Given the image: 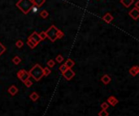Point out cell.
Here are the masks:
<instances>
[{"label":"cell","mask_w":139,"mask_h":116,"mask_svg":"<svg viewBox=\"0 0 139 116\" xmlns=\"http://www.w3.org/2000/svg\"><path fill=\"white\" fill-rule=\"evenodd\" d=\"M47 65L49 68H53V67L55 65V61L53 59H50L47 62Z\"/></svg>","instance_id":"26"},{"label":"cell","mask_w":139,"mask_h":116,"mask_svg":"<svg viewBox=\"0 0 139 116\" xmlns=\"http://www.w3.org/2000/svg\"><path fill=\"white\" fill-rule=\"evenodd\" d=\"M134 7L139 9V2H138H138H136V3H135V7Z\"/></svg>","instance_id":"32"},{"label":"cell","mask_w":139,"mask_h":116,"mask_svg":"<svg viewBox=\"0 0 139 116\" xmlns=\"http://www.w3.org/2000/svg\"><path fill=\"white\" fill-rule=\"evenodd\" d=\"M48 16H49L48 11H46V10H43V11H42L41 12H40V16H41L42 18H43V19H46V17H48Z\"/></svg>","instance_id":"18"},{"label":"cell","mask_w":139,"mask_h":116,"mask_svg":"<svg viewBox=\"0 0 139 116\" xmlns=\"http://www.w3.org/2000/svg\"><path fill=\"white\" fill-rule=\"evenodd\" d=\"M24 84H25V86H26V87H28V88H30L31 86H32L33 82L31 81V80H29H29H27L24 81Z\"/></svg>","instance_id":"24"},{"label":"cell","mask_w":139,"mask_h":116,"mask_svg":"<svg viewBox=\"0 0 139 116\" xmlns=\"http://www.w3.org/2000/svg\"><path fill=\"white\" fill-rule=\"evenodd\" d=\"M27 45H29V46L31 49H34V48L36 47V45H35L34 44H33L32 41H30L29 40H28V41H27Z\"/></svg>","instance_id":"28"},{"label":"cell","mask_w":139,"mask_h":116,"mask_svg":"<svg viewBox=\"0 0 139 116\" xmlns=\"http://www.w3.org/2000/svg\"><path fill=\"white\" fill-rule=\"evenodd\" d=\"M8 92H9V93L11 94V95L14 96V95H15V94L18 93V88L15 87V85H11V86L8 88Z\"/></svg>","instance_id":"13"},{"label":"cell","mask_w":139,"mask_h":116,"mask_svg":"<svg viewBox=\"0 0 139 116\" xmlns=\"http://www.w3.org/2000/svg\"><path fill=\"white\" fill-rule=\"evenodd\" d=\"M38 36H39V38H40V39H41V40H45V39L46 38V32H44V31H42V33H38Z\"/></svg>","instance_id":"21"},{"label":"cell","mask_w":139,"mask_h":116,"mask_svg":"<svg viewBox=\"0 0 139 116\" xmlns=\"http://www.w3.org/2000/svg\"><path fill=\"white\" fill-rule=\"evenodd\" d=\"M15 45H16L18 48H21L24 45V42L21 40H18L16 42H15Z\"/></svg>","instance_id":"27"},{"label":"cell","mask_w":139,"mask_h":116,"mask_svg":"<svg viewBox=\"0 0 139 116\" xmlns=\"http://www.w3.org/2000/svg\"><path fill=\"white\" fill-rule=\"evenodd\" d=\"M103 20L105 21V22L107 23H111L112 21L113 20V16H112V14L109 13V12H107V14H105L104 16H103Z\"/></svg>","instance_id":"7"},{"label":"cell","mask_w":139,"mask_h":116,"mask_svg":"<svg viewBox=\"0 0 139 116\" xmlns=\"http://www.w3.org/2000/svg\"><path fill=\"white\" fill-rule=\"evenodd\" d=\"M56 61L58 63H61L64 61V57L61 55V54H59V55H57L56 57Z\"/></svg>","instance_id":"29"},{"label":"cell","mask_w":139,"mask_h":116,"mask_svg":"<svg viewBox=\"0 0 139 116\" xmlns=\"http://www.w3.org/2000/svg\"><path fill=\"white\" fill-rule=\"evenodd\" d=\"M29 73L30 76H32V77L34 79L35 81H39L43 76H44L43 68L39 65V64H35V65L30 69Z\"/></svg>","instance_id":"2"},{"label":"cell","mask_w":139,"mask_h":116,"mask_svg":"<svg viewBox=\"0 0 139 116\" xmlns=\"http://www.w3.org/2000/svg\"><path fill=\"white\" fill-rule=\"evenodd\" d=\"M58 29L55 25H51L50 28L46 31V38H48L50 40L54 42L55 41L57 40V33H58Z\"/></svg>","instance_id":"3"},{"label":"cell","mask_w":139,"mask_h":116,"mask_svg":"<svg viewBox=\"0 0 139 116\" xmlns=\"http://www.w3.org/2000/svg\"><path fill=\"white\" fill-rule=\"evenodd\" d=\"M5 51H6V47L1 43V42H0V56H1Z\"/></svg>","instance_id":"22"},{"label":"cell","mask_w":139,"mask_h":116,"mask_svg":"<svg viewBox=\"0 0 139 116\" xmlns=\"http://www.w3.org/2000/svg\"><path fill=\"white\" fill-rule=\"evenodd\" d=\"M32 1H33V6H35L37 7H42V6L45 3L46 0H32Z\"/></svg>","instance_id":"14"},{"label":"cell","mask_w":139,"mask_h":116,"mask_svg":"<svg viewBox=\"0 0 139 116\" xmlns=\"http://www.w3.org/2000/svg\"><path fill=\"white\" fill-rule=\"evenodd\" d=\"M17 76H18V78H19L22 82H24L25 80H29V79L30 78L29 73L27 71H25L24 69L20 70V71L17 72Z\"/></svg>","instance_id":"4"},{"label":"cell","mask_w":139,"mask_h":116,"mask_svg":"<svg viewBox=\"0 0 139 116\" xmlns=\"http://www.w3.org/2000/svg\"><path fill=\"white\" fill-rule=\"evenodd\" d=\"M129 15L131 18H133V20H137L139 17V9L134 7L129 12Z\"/></svg>","instance_id":"6"},{"label":"cell","mask_w":139,"mask_h":116,"mask_svg":"<svg viewBox=\"0 0 139 116\" xmlns=\"http://www.w3.org/2000/svg\"><path fill=\"white\" fill-rule=\"evenodd\" d=\"M111 80H112V79H111V77L108 75H104L103 77L101 78V81L103 82V83L104 84H108L111 82Z\"/></svg>","instance_id":"11"},{"label":"cell","mask_w":139,"mask_h":116,"mask_svg":"<svg viewBox=\"0 0 139 116\" xmlns=\"http://www.w3.org/2000/svg\"><path fill=\"white\" fill-rule=\"evenodd\" d=\"M29 97L31 98V100L33 101V102H36V101H38V99L39 98V95L38 94V93L33 92V93H32L30 94Z\"/></svg>","instance_id":"15"},{"label":"cell","mask_w":139,"mask_h":116,"mask_svg":"<svg viewBox=\"0 0 139 116\" xmlns=\"http://www.w3.org/2000/svg\"><path fill=\"white\" fill-rule=\"evenodd\" d=\"M67 69H68V68H67V66L65 65V63H64V64H62V65L60 67V71L61 72V73L64 72Z\"/></svg>","instance_id":"25"},{"label":"cell","mask_w":139,"mask_h":116,"mask_svg":"<svg viewBox=\"0 0 139 116\" xmlns=\"http://www.w3.org/2000/svg\"><path fill=\"white\" fill-rule=\"evenodd\" d=\"M65 65L67 66V68H72V67L75 65V63L73 62V61L71 59H69L67 61H66V63H65Z\"/></svg>","instance_id":"16"},{"label":"cell","mask_w":139,"mask_h":116,"mask_svg":"<svg viewBox=\"0 0 139 116\" xmlns=\"http://www.w3.org/2000/svg\"><path fill=\"white\" fill-rule=\"evenodd\" d=\"M16 7L23 12L24 15L28 14L33 9V3L32 0H19L16 2Z\"/></svg>","instance_id":"1"},{"label":"cell","mask_w":139,"mask_h":116,"mask_svg":"<svg viewBox=\"0 0 139 116\" xmlns=\"http://www.w3.org/2000/svg\"><path fill=\"white\" fill-rule=\"evenodd\" d=\"M29 38L33 39V40H34L36 42H38V43H39V42L42 41L41 39H40V38H39L38 33H37V32H33V33H32V34H31V35L29 37Z\"/></svg>","instance_id":"10"},{"label":"cell","mask_w":139,"mask_h":116,"mask_svg":"<svg viewBox=\"0 0 139 116\" xmlns=\"http://www.w3.org/2000/svg\"><path fill=\"white\" fill-rule=\"evenodd\" d=\"M107 102H108V103H109V104H111L112 106H115L117 103H118V99L116 98V97H115L114 96H111V97H108V99H107Z\"/></svg>","instance_id":"8"},{"label":"cell","mask_w":139,"mask_h":116,"mask_svg":"<svg viewBox=\"0 0 139 116\" xmlns=\"http://www.w3.org/2000/svg\"><path fill=\"white\" fill-rule=\"evenodd\" d=\"M64 76V77L67 80H72V79L75 76V72H74L72 68H68L67 70L64 72L62 73Z\"/></svg>","instance_id":"5"},{"label":"cell","mask_w":139,"mask_h":116,"mask_svg":"<svg viewBox=\"0 0 139 116\" xmlns=\"http://www.w3.org/2000/svg\"><path fill=\"white\" fill-rule=\"evenodd\" d=\"M28 40H29L30 41H32V42H33V44H34V45H36V46H37V45H38V42H36V41H35L34 40H33V39H30V38H28Z\"/></svg>","instance_id":"31"},{"label":"cell","mask_w":139,"mask_h":116,"mask_svg":"<svg viewBox=\"0 0 139 116\" xmlns=\"http://www.w3.org/2000/svg\"><path fill=\"white\" fill-rule=\"evenodd\" d=\"M121 4H123L125 7H129L134 2V0H120Z\"/></svg>","instance_id":"12"},{"label":"cell","mask_w":139,"mask_h":116,"mask_svg":"<svg viewBox=\"0 0 139 116\" xmlns=\"http://www.w3.org/2000/svg\"><path fill=\"white\" fill-rule=\"evenodd\" d=\"M21 62V59L19 56H15L13 59H12V63L15 65H17V64H19Z\"/></svg>","instance_id":"17"},{"label":"cell","mask_w":139,"mask_h":116,"mask_svg":"<svg viewBox=\"0 0 139 116\" xmlns=\"http://www.w3.org/2000/svg\"><path fill=\"white\" fill-rule=\"evenodd\" d=\"M64 37V33L59 29L57 33V39H61V38H63Z\"/></svg>","instance_id":"20"},{"label":"cell","mask_w":139,"mask_h":116,"mask_svg":"<svg viewBox=\"0 0 139 116\" xmlns=\"http://www.w3.org/2000/svg\"><path fill=\"white\" fill-rule=\"evenodd\" d=\"M43 73H44V76H47L48 75H50L51 73V71L50 68H48V67H46V68H43Z\"/></svg>","instance_id":"19"},{"label":"cell","mask_w":139,"mask_h":116,"mask_svg":"<svg viewBox=\"0 0 139 116\" xmlns=\"http://www.w3.org/2000/svg\"><path fill=\"white\" fill-rule=\"evenodd\" d=\"M108 115H109V114H108V112L106 110H103V111H101L98 113V116H108Z\"/></svg>","instance_id":"23"},{"label":"cell","mask_w":139,"mask_h":116,"mask_svg":"<svg viewBox=\"0 0 139 116\" xmlns=\"http://www.w3.org/2000/svg\"><path fill=\"white\" fill-rule=\"evenodd\" d=\"M129 73L133 76H136L139 73V68L138 66H134L129 69Z\"/></svg>","instance_id":"9"},{"label":"cell","mask_w":139,"mask_h":116,"mask_svg":"<svg viewBox=\"0 0 139 116\" xmlns=\"http://www.w3.org/2000/svg\"><path fill=\"white\" fill-rule=\"evenodd\" d=\"M108 104L107 102H103V103H102V105H101V108L102 110H107L108 108Z\"/></svg>","instance_id":"30"}]
</instances>
